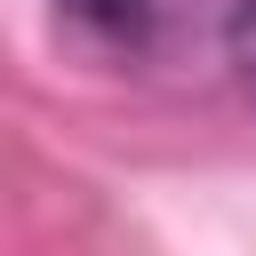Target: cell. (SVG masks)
<instances>
[{
    "label": "cell",
    "mask_w": 256,
    "mask_h": 256,
    "mask_svg": "<svg viewBox=\"0 0 256 256\" xmlns=\"http://www.w3.org/2000/svg\"><path fill=\"white\" fill-rule=\"evenodd\" d=\"M88 40H104V48H128V56H152V48H168V40H184L192 24H200V8L208 0H56Z\"/></svg>",
    "instance_id": "obj_1"
},
{
    "label": "cell",
    "mask_w": 256,
    "mask_h": 256,
    "mask_svg": "<svg viewBox=\"0 0 256 256\" xmlns=\"http://www.w3.org/2000/svg\"><path fill=\"white\" fill-rule=\"evenodd\" d=\"M224 40H232V64H240V80L256 88V0H232V16H224Z\"/></svg>",
    "instance_id": "obj_2"
}]
</instances>
